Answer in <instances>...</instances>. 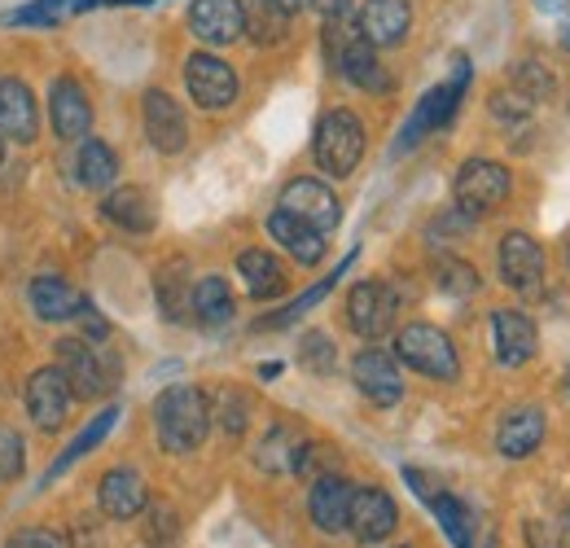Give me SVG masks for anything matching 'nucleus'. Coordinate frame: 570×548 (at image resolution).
Masks as SVG:
<instances>
[{
    "label": "nucleus",
    "mask_w": 570,
    "mask_h": 548,
    "mask_svg": "<svg viewBox=\"0 0 570 548\" xmlns=\"http://www.w3.org/2000/svg\"><path fill=\"white\" fill-rule=\"evenodd\" d=\"M219 425H224L228 434H242V430H246V400H242L237 391H224V395H219Z\"/></svg>",
    "instance_id": "42"
},
{
    "label": "nucleus",
    "mask_w": 570,
    "mask_h": 548,
    "mask_svg": "<svg viewBox=\"0 0 570 548\" xmlns=\"http://www.w3.org/2000/svg\"><path fill=\"white\" fill-rule=\"evenodd\" d=\"M352 482L338 479V474H321L312 482V496H307V509H312V522L325 531V536H338L347 531V513H352Z\"/></svg>",
    "instance_id": "19"
},
{
    "label": "nucleus",
    "mask_w": 570,
    "mask_h": 548,
    "mask_svg": "<svg viewBox=\"0 0 570 548\" xmlns=\"http://www.w3.org/2000/svg\"><path fill=\"white\" fill-rule=\"evenodd\" d=\"M71 400L75 395L58 364L31 373V382H27V412H31V421L40 430H58L67 421V412H71Z\"/></svg>",
    "instance_id": "14"
},
{
    "label": "nucleus",
    "mask_w": 570,
    "mask_h": 548,
    "mask_svg": "<svg viewBox=\"0 0 570 548\" xmlns=\"http://www.w3.org/2000/svg\"><path fill=\"white\" fill-rule=\"evenodd\" d=\"M513 84H518V92H527V97H549V92H553V79H549V70L540 67V62H522L518 75H513Z\"/></svg>",
    "instance_id": "41"
},
{
    "label": "nucleus",
    "mask_w": 570,
    "mask_h": 548,
    "mask_svg": "<svg viewBox=\"0 0 570 548\" xmlns=\"http://www.w3.org/2000/svg\"><path fill=\"white\" fill-rule=\"evenodd\" d=\"M400 548H413V545H400Z\"/></svg>",
    "instance_id": "55"
},
{
    "label": "nucleus",
    "mask_w": 570,
    "mask_h": 548,
    "mask_svg": "<svg viewBox=\"0 0 570 548\" xmlns=\"http://www.w3.org/2000/svg\"><path fill=\"white\" fill-rule=\"evenodd\" d=\"M31 307L40 321H75L88 307V299L62 276H36L31 281Z\"/></svg>",
    "instance_id": "25"
},
{
    "label": "nucleus",
    "mask_w": 570,
    "mask_h": 548,
    "mask_svg": "<svg viewBox=\"0 0 570 548\" xmlns=\"http://www.w3.org/2000/svg\"><path fill=\"white\" fill-rule=\"evenodd\" d=\"M242 22H246V36L255 45H282L285 27H289V13H282L268 0H250V4H242Z\"/></svg>",
    "instance_id": "32"
},
{
    "label": "nucleus",
    "mask_w": 570,
    "mask_h": 548,
    "mask_svg": "<svg viewBox=\"0 0 570 548\" xmlns=\"http://www.w3.org/2000/svg\"><path fill=\"white\" fill-rule=\"evenodd\" d=\"M312 154L321 163L325 176H352L364 158V128L352 110H330L321 124H316V140H312Z\"/></svg>",
    "instance_id": "2"
},
{
    "label": "nucleus",
    "mask_w": 570,
    "mask_h": 548,
    "mask_svg": "<svg viewBox=\"0 0 570 548\" xmlns=\"http://www.w3.org/2000/svg\"><path fill=\"white\" fill-rule=\"evenodd\" d=\"M465 84H470V62H465V58H456V75H452L448 84L430 88L426 97L417 101L413 119H409V124H404V133H400L395 154H404V149L422 145V137H426V133L448 128V124H452V115H456V106H461V97H465Z\"/></svg>",
    "instance_id": "4"
},
{
    "label": "nucleus",
    "mask_w": 570,
    "mask_h": 548,
    "mask_svg": "<svg viewBox=\"0 0 570 548\" xmlns=\"http://www.w3.org/2000/svg\"><path fill=\"white\" fill-rule=\"evenodd\" d=\"M154 294H158V307H163L167 321H185V312H194L189 307L194 290L185 285V264H167L154 281Z\"/></svg>",
    "instance_id": "33"
},
{
    "label": "nucleus",
    "mask_w": 570,
    "mask_h": 548,
    "mask_svg": "<svg viewBox=\"0 0 570 548\" xmlns=\"http://www.w3.org/2000/svg\"><path fill=\"white\" fill-rule=\"evenodd\" d=\"M97 500H101V513L115 518V522H128L137 518L145 505H149V491L137 470H110L101 487H97Z\"/></svg>",
    "instance_id": "22"
},
{
    "label": "nucleus",
    "mask_w": 570,
    "mask_h": 548,
    "mask_svg": "<svg viewBox=\"0 0 570 548\" xmlns=\"http://www.w3.org/2000/svg\"><path fill=\"white\" fill-rule=\"evenodd\" d=\"M430 509H434V518H439L443 536L452 540V548H474V513H470V505H465V500H456V496L439 491V496L430 500Z\"/></svg>",
    "instance_id": "31"
},
{
    "label": "nucleus",
    "mask_w": 570,
    "mask_h": 548,
    "mask_svg": "<svg viewBox=\"0 0 570 548\" xmlns=\"http://www.w3.org/2000/svg\"><path fill=\"white\" fill-rule=\"evenodd\" d=\"M67 9H75V0H31L27 9H13V13H4L0 22H9V27H49V22H58Z\"/></svg>",
    "instance_id": "36"
},
{
    "label": "nucleus",
    "mask_w": 570,
    "mask_h": 548,
    "mask_svg": "<svg viewBox=\"0 0 570 548\" xmlns=\"http://www.w3.org/2000/svg\"><path fill=\"white\" fill-rule=\"evenodd\" d=\"M53 351H58V369H62L75 400H97L110 391V360L88 339H62Z\"/></svg>",
    "instance_id": "7"
},
{
    "label": "nucleus",
    "mask_w": 570,
    "mask_h": 548,
    "mask_svg": "<svg viewBox=\"0 0 570 548\" xmlns=\"http://www.w3.org/2000/svg\"><path fill=\"white\" fill-rule=\"evenodd\" d=\"M282 211L298 215L303 224H312L316 233H334L338 219H343V206L334 198V189L325 180H312V176H298L282 189Z\"/></svg>",
    "instance_id": "10"
},
{
    "label": "nucleus",
    "mask_w": 570,
    "mask_h": 548,
    "mask_svg": "<svg viewBox=\"0 0 570 548\" xmlns=\"http://www.w3.org/2000/svg\"><path fill=\"white\" fill-rule=\"evenodd\" d=\"M409 27H413V9H409V0H364L360 22H356V31L373 45V49H391V45H400V40L409 36Z\"/></svg>",
    "instance_id": "17"
},
{
    "label": "nucleus",
    "mask_w": 570,
    "mask_h": 548,
    "mask_svg": "<svg viewBox=\"0 0 570 548\" xmlns=\"http://www.w3.org/2000/svg\"><path fill=\"white\" fill-rule=\"evenodd\" d=\"M294 452H298V443L289 439V430H273L264 443H259V466L264 470H294Z\"/></svg>",
    "instance_id": "37"
},
{
    "label": "nucleus",
    "mask_w": 570,
    "mask_h": 548,
    "mask_svg": "<svg viewBox=\"0 0 570 548\" xmlns=\"http://www.w3.org/2000/svg\"><path fill=\"white\" fill-rule=\"evenodd\" d=\"M492 339H497V360L504 369L527 364V360L535 355V346H540L531 316H522V312H513V307L492 312Z\"/></svg>",
    "instance_id": "20"
},
{
    "label": "nucleus",
    "mask_w": 570,
    "mask_h": 548,
    "mask_svg": "<svg viewBox=\"0 0 570 548\" xmlns=\"http://www.w3.org/2000/svg\"><path fill=\"white\" fill-rule=\"evenodd\" d=\"M268 233H273V242L285 246L298 264H321L325 260V233H316L312 224H303L298 215H289L282 206L268 215Z\"/></svg>",
    "instance_id": "23"
},
{
    "label": "nucleus",
    "mask_w": 570,
    "mask_h": 548,
    "mask_svg": "<svg viewBox=\"0 0 570 548\" xmlns=\"http://www.w3.org/2000/svg\"><path fill=\"white\" fill-rule=\"evenodd\" d=\"M452 194H456L461 215H470V219L488 215V211H497L509 198V167H500L492 158H470V163H461Z\"/></svg>",
    "instance_id": "5"
},
{
    "label": "nucleus",
    "mask_w": 570,
    "mask_h": 548,
    "mask_svg": "<svg viewBox=\"0 0 570 548\" xmlns=\"http://www.w3.org/2000/svg\"><path fill=\"white\" fill-rule=\"evenodd\" d=\"M237 273L246 281V294H250V299H273V294H282V285H285L282 264H277V255H268V251H242V255H237Z\"/></svg>",
    "instance_id": "28"
},
{
    "label": "nucleus",
    "mask_w": 570,
    "mask_h": 548,
    "mask_svg": "<svg viewBox=\"0 0 570 548\" xmlns=\"http://www.w3.org/2000/svg\"><path fill=\"white\" fill-rule=\"evenodd\" d=\"M115 421H119V409H115V404H110L106 412H97V417L88 421V430H79V434H75L71 443H67V452H62V457H58V461L49 466V474H45V482L62 479V474L71 470V466L79 461V457H88V452H92V448H97V443H101V439H106V434L115 430Z\"/></svg>",
    "instance_id": "29"
},
{
    "label": "nucleus",
    "mask_w": 570,
    "mask_h": 548,
    "mask_svg": "<svg viewBox=\"0 0 570 548\" xmlns=\"http://www.w3.org/2000/svg\"><path fill=\"white\" fill-rule=\"evenodd\" d=\"M79 321H83V339H88V343H101V339L110 334V325H106L92 307H83V312H79Z\"/></svg>",
    "instance_id": "45"
},
{
    "label": "nucleus",
    "mask_w": 570,
    "mask_h": 548,
    "mask_svg": "<svg viewBox=\"0 0 570 548\" xmlns=\"http://www.w3.org/2000/svg\"><path fill=\"white\" fill-rule=\"evenodd\" d=\"M404 479H409V487H413V491H417V496H422V500H434V496H439V491H443V487H439V482L430 479V474H422V470H413V466H409V470H404Z\"/></svg>",
    "instance_id": "44"
},
{
    "label": "nucleus",
    "mask_w": 570,
    "mask_h": 548,
    "mask_svg": "<svg viewBox=\"0 0 570 548\" xmlns=\"http://www.w3.org/2000/svg\"><path fill=\"white\" fill-rule=\"evenodd\" d=\"M22 439L13 425H0V479H18L22 474Z\"/></svg>",
    "instance_id": "40"
},
{
    "label": "nucleus",
    "mask_w": 570,
    "mask_h": 548,
    "mask_svg": "<svg viewBox=\"0 0 570 548\" xmlns=\"http://www.w3.org/2000/svg\"><path fill=\"white\" fill-rule=\"evenodd\" d=\"M303 4H312V9H321V13H330V18H338V13L347 9V0H303Z\"/></svg>",
    "instance_id": "46"
},
{
    "label": "nucleus",
    "mask_w": 570,
    "mask_h": 548,
    "mask_svg": "<svg viewBox=\"0 0 570 548\" xmlns=\"http://www.w3.org/2000/svg\"><path fill=\"white\" fill-rule=\"evenodd\" d=\"M567 395H570V369H567Z\"/></svg>",
    "instance_id": "52"
},
{
    "label": "nucleus",
    "mask_w": 570,
    "mask_h": 548,
    "mask_svg": "<svg viewBox=\"0 0 570 548\" xmlns=\"http://www.w3.org/2000/svg\"><path fill=\"white\" fill-rule=\"evenodd\" d=\"M298 346H303V351H298V360H303L312 373H330V369H334V360H338V355H334V343H330L325 334H303V343Z\"/></svg>",
    "instance_id": "39"
},
{
    "label": "nucleus",
    "mask_w": 570,
    "mask_h": 548,
    "mask_svg": "<svg viewBox=\"0 0 570 548\" xmlns=\"http://www.w3.org/2000/svg\"><path fill=\"white\" fill-rule=\"evenodd\" d=\"M0 158H4V140H0Z\"/></svg>",
    "instance_id": "53"
},
{
    "label": "nucleus",
    "mask_w": 570,
    "mask_h": 548,
    "mask_svg": "<svg viewBox=\"0 0 570 548\" xmlns=\"http://www.w3.org/2000/svg\"><path fill=\"white\" fill-rule=\"evenodd\" d=\"M189 307L198 312L203 325H228V321H233V290H228V281H224V276H203V281L194 285Z\"/></svg>",
    "instance_id": "30"
},
{
    "label": "nucleus",
    "mask_w": 570,
    "mask_h": 548,
    "mask_svg": "<svg viewBox=\"0 0 570 548\" xmlns=\"http://www.w3.org/2000/svg\"><path fill=\"white\" fill-rule=\"evenodd\" d=\"M500 276L518 294H540L544 285V251L527 233H504L500 242Z\"/></svg>",
    "instance_id": "13"
},
{
    "label": "nucleus",
    "mask_w": 570,
    "mask_h": 548,
    "mask_svg": "<svg viewBox=\"0 0 570 548\" xmlns=\"http://www.w3.org/2000/svg\"><path fill=\"white\" fill-rule=\"evenodd\" d=\"M567 264H570V246H567Z\"/></svg>",
    "instance_id": "54"
},
{
    "label": "nucleus",
    "mask_w": 570,
    "mask_h": 548,
    "mask_svg": "<svg viewBox=\"0 0 570 548\" xmlns=\"http://www.w3.org/2000/svg\"><path fill=\"white\" fill-rule=\"evenodd\" d=\"M434 276H439V290L452 294V299H470L479 290V273L465 264V260H439L434 264Z\"/></svg>",
    "instance_id": "35"
},
{
    "label": "nucleus",
    "mask_w": 570,
    "mask_h": 548,
    "mask_svg": "<svg viewBox=\"0 0 570 548\" xmlns=\"http://www.w3.org/2000/svg\"><path fill=\"white\" fill-rule=\"evenodd\" d=\"M347 527H352V536H356L360 545H382L386 536H395L400 509H395V500H391L382 487H356V491H352Z\"/></svg>",
    "instance_id": "12"
},
{
    "label": "nucleus",
    "mask_w": 570,
    "mask_h": 548,
    "mask_svg": "<svg viewBox=\"0 0 570 548\" xmlns=\"http://www.w3.org/2000/svg\"><path fill=\"white\" fill-rule=\"evenodd\" d=\"M540 443H544V412L540 409H513L500 421V430H497L500 457L522 461V457H531Z\"/></svg>",
    "instance_id": "24"
},
{
    "label": "nucleus",
    "mask_w": 570,
    "mask_h": 548,
    "mask_svg": "<svg viewBox=\"0 0 570 548\" xmlns=\"http://www.w3.org/2000/svg\"><path fill=\"white\" fill-rule=\"evenodd\" d=\"M268 4H277V9H282V13H289V18L303 9V0H268Z\"/></svg>",
    "instance_id": "49"
},
{
    "label": "nucleus",
    "mask_w": 570,
    "mask_h": 548,
    "mask_svg": "<svg viewBox=\"0 0 570 548\" xmlns=\"http://www.w3.org/2000/svg\"><path fill=\"white\" fill-rule=\"evenodd\" d=\"M395 360H404L409 369H417L422 378H434V382H452L461 373L456 346L434 325H404L395 334Z\"/></svg>",
    "instance_id": "3"
},
{
    "label": "nucleus",
    "mask_w": 570,
    "mask_h": 548,
    "mask_svg": "<svg viewBox=\"0 0 570 548\" xmlns=\"http://www.w3.org/2000/svg\"><path fill=\"white\" fill-rule=\"evenodd\" d=\"M567 49H570V22H567Z\"/></svg>",
    "instance_id": "51"
},
{
    "label": "nucleus",
    "mask_w": 570,
    "mask_h": 548,
    "mask_svg": "<svg viewBox=\"0 0 570 548\" xmlns=\"http://www.w3.org/2000/svg\"><path fill=\"white\" fill-rule=\"evenodd\" d=\"M75 176L83 189H110L119 180V158L106 140H83L79 145V158H75Z\"/></svg>",
    "instance_id": "27"
},
{
    "label": "nucleus",
    "mask_w": 570,
    "mask_h": 548,
    "mask_svg": "<svg viewBox=\"0 0 570 548\" xmlns=\"http://www.w3.org/2000/svg\"><path fill=\"white\" fill-rule=\"evenodd\" d=\"M40 133V115H36V97L22 79H0V137L18 140H36Z\"/></svg>",
    "instance_id": "21"
},
{
    "label": "nucleus",
    "mask_w": 570,
    "mask_h": 548,
    "mask_svg": "<svg viewBox=\"0 0 570 548\" xmlns=\"http://www.w3.org/2000/svg\"><path fill=\"white\" fill-rule=\"evenodd\" d=\"M145 522H149V527H145V540H149V545L171 548L176 540H180V518H176L167 505H154Z\"/></svg>",
    "instance_id": "38"
},
{
    "label": "nucleus",
    "mask_w": 570,
    "mask_h": 548,
    "mask_svg": "<svg viewBox=\"0 0 570 548\" xmlns=\"http://www.w3.org/2000/svg\"><path fill=\"white\" fill-rule=\"evenodd\" d=\"M145 137L158 154H180L189 145V119L167 92H145Z\"/></svg>",
    "instance_id": "15"
},
{
    "label": "nucleus",
    "mask_w": 570,
    "mask_h": 548,
    "mask_svg": "<svg viewBox=\"0 0 570 548\" xmlns=\"http://www.w3.org/2000/svg\"><path fill=\"white\" fill-rule=\"evenodd\" d=\"M154 430H158V443L167 452H194L203 448L207 430H212V400L198 391V386H167L154 404Z\"/></svg>",
    "instance_id": "1"
},
{
    "label": "nucleus",
    "mask_w": 570,
    "mask_h": 548,
    "mask_svg": "<svg viewBox=\"0 0 570 548\" xmlns=\"http://www.w3.org/2000/svg\"><path fill=\"white\" fill-rule=\"evenodd\" d=\"M395 312H400V299H395V290L386 285V281H377V276H364L352 285V294H347V325L356 330L360 339H382L391 325H395Z\"/></svg>",
    "instance_id": "6"
},
{
    "label": "nucleus",
    "mask_w": 570,
    "mask_h": 548,
    "mask_svg": "<svg viewBox=\"0 0 570 548\" xmlns=\"http://www.w3.org/2000/svg\"><path fill=\"white\" fill-rule=\"evenodd\" d=\"M352 382L360 386V395L377 409H395L404 400V378H400V360L391 351L364 346L352 360Z\"/></svg>",
    "instance_id": "9"
},
{
    "label": "nucleus",
    "mask_w": 570,
    "mask_h": 548,
    "mask_svg": "<svg viewBox=\"0 0 570 548\" xmlns=\"http://www.w3.org/2000/svg\"><path fill=\"white\" fill-rule=\"evenodd\" d=\"M330 49H334V62H338V75L347 79V84H356V88H364V92H386L391 88V75L382 70V62H377V53H373V45L360 36V31H334L330 27Z\"/></svg>",
    "instance_id": "8"
},
{
    "label": "nucleus",
    "mask_w": 570,
    "mask_h": 548,
    "mask_svg": "<svg viewBox=\"0 0 570 548\" xmlns=\"http://www.w3.org/2000/svg\"><path fill=\"white\" fill-rule=\"evenodd\" d=\"M101 211H106V219H110L115 228H124V233H149V228H154V219H158L154 198H149L145 189H137V185L115 189V194L101 203Z\"/></svg>",
    "instance_id": "26"
},
{
    "label": "nucleus",
    "mask_w": 570,
    "mask_h": 548,
    "mask_svg": "<svg viewBox=\"0 0 570 548\" xmlns=\"http://www.w3.org/2000/svg\"><path fill=\"white\" fill-rule=\"evenodd\" d=\"M185 84H189V97L203 110H228L237 101V75L215 53H194L185 62Z\"/></svg>",
    "instance_id": "11"
},
{
    "label": "nucleus",
    "mask_w": 570,
    "mask_h": 548,
    "mask_svg": "<svg viewBox=\"0 0 570 548\" xmlns=\"http://www.w3.org/2000/svg\"><path fill=\"white\" fill-rule=\"evenodd\" d=\"M527 536H531V548H553L549 540H544V522H531V527H527Z\"/></svg>",
    "instance_id": "48"
},
{
    "label": "nucleus",
    "mask_w": 570,
    "mask_h": 548,
    "mask_svg": "<svg viewBox=\"0 0 570 548\" xmlns=\"http://www.w3.org/2000/svg\"><path fill=\"white\" fill-rule=\"evenodd\" d=\"M9 548H67L62 545V536H53V531H45V527H27V531H18Z\"/></svg>",
    "instance_id": "43"
},
{
    "label": "nucleus",
    "mask_w": 570,
    "mask_h": 548,
    "mask_svg": "<svg viewBox=\"0 0 570 548\" xmlns=\"http://www.w3.org/2000/svg\"><path fill=\"white\" fill-rule=\"evenodd\" d=\"M535 4H540V9H544V13H553V9H567L570 0H535Z\"/></svg>",
    "instance_id": "50"
},
{
    "label": "nucleus",
    "mask_w": 570,
    "mask_h": 548,
    "mask_svg": "<svg viewBox=\"0 0 570 548\" xmlns=\"http://www.w3.org/2000/svg\"><path fill=\"white\" fill-rule=\"evenodd\" d=\"M49 119H53V133L62 140L88 137V128H92V101H88V92L75 84L71 75L53 79V88H49Z\"/></svg>",
    "instance_id": "16"
},
{
    "label": "nucleus",
    "mask_w": 570,
    "mask_h": 548,
    "mask_svg": "<svg viewBox=\"0 0 570 548\" xmlns=\"http://www.w3.org/2000/svg\"><path fill=\"white\" fill-rule=\"evenodd\" d=\"M110 4H149V0H75V9H110Z\"/></svg>",
    "instance_id": "47"
},
{
    "label": "nucleus",
    "mask_w": 570,
    "mask_h": 548,
    "mask_svg": "<svg viewBox=\"0 0 570 548\" xmlns=\"http://www.w3.org/2000/svg\"><path fill=\"white\" fill-rule=\"evenodd\" d=\"M189 27L203 45H233L246 36V22H242V0H194L189 4Z\"/></svg>",
    "instance_id": "18"
},
{
    "label": "nucleus",
    "mask_w": 570,
    "mask_h": 548,
    "mask_svg": "<svg viewBox=\"0 0 570 548\" xmlns=\"http://www.w3.org/2000/svg\"><path fill=\"white\" fill-rule=\"evenodd\" d=\"M352 260H356V251H352V255H347V260H343V264H338L334 273L325 276V281H316V285H312L307 294H298V299H294L289 307H282L277 316H268V321H259V330H277V325H289L294 316H303L307 307H316V303H321V299H325V294H330V290H334V285H338V281L347 276V268H352Z\"/></svg>",
    "instance_id": "34"
}]
</instances>
